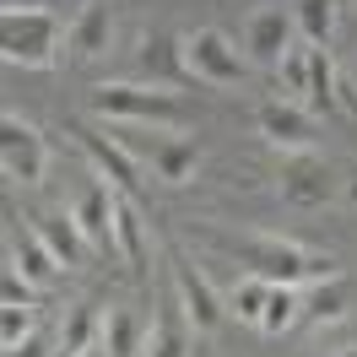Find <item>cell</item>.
I'll use <instances>...</instances> for the list:
<instances>
[{
	"label": "cell",
	"instance_id": "1",
	"mask_svg": "<svg viewBox=\"0 0 357 357\" xmlns=\"http://www.w3.org/2000/svg\"><path fill=\"white\" fill-rule=\"evenodd\" d=\"M217 249H227L244 271L266 276L271 287H303V282H331L335 276L331 255H314V249L287 244V238H217Z\"/></svg>",
	"mask_w": 357,
	"mask_h": 357
},
{
	"label": "cell",
	"instance_id": "2",
	"mask_svg": "<svg viewBox=\"0 0 357 357\" xmlns=\"http://www.w3.org/2000/svg\"><path fill=\"white\" fill-rule=\"evenodd\" d=\"M70 27H60V11H6L0 17V49H6V60L22 70H49L60 60V38H66Z\"/></svg>",
	"mask_w": 357,
	"mask_h": 357
},
{
	"label": "cell",
	"instance_id": "3",
	"mask_svg": "<svg viewBox=\"0 0 357 357\" xmlns=\"http://www.w3.org/2000/svg\"><path fill=\"white\" fill-rule=\"evenodd\" d=\"M92 109L103 119H119V125H157V130H178L184 125V109L174 98L157 87H141V82H103L92 92Z\"/></svg>",
	"mask_w": 357,
	"mask_h": 357
},
{
	"label": "cell",
	"instance_id": "4",
	"mask_svg": "<svg viewBox=\"0 0 357 357\" xmlns=\"http://www.w3.org/2000/svg\"><path fill=\"white\" fill-rule=\"evenodd\" d=\"M119 146L130 157H146L162 184H190V174L201 168V146H195V141H178V135L157 130V125H146V130H119Z\"/></svg>",
	"mask_w": 357,
	"mask_h": 357
},
{
	"label": "cell",
	"instance_id": "5",
	"mask_svg": "<svg viewBox=\"0 0 357 357\" xmlns=\"http://www.w3.org/2000/svg\"><path fill=\"white\" fill-rule=\"evenodd\" d=\"M184 66H190V76L206 82V87H233V82H244V76H249V54H238L227 33L201 27V33L184 38Z\"/></svg>",
	"mask_w": 357,
	"mask_h": 357
},
{
	"label": "cell",
	"instance_id": "6",
	"mask_svg": "<svg viewBox=\"0 0 357 357\" xmlns=\"http://www.w3.org/2000/svg\"><path fill=\"white\" fill-rule=\"evenodd\" d=\"M0 162H6V178H17V184H38L49 168V146L44 135L22 125L17 114H6L0 119Z\"/></svg>",
	"mask_w": 357,
	"mask_h": 357
},
{
	"label": "cell",
	"instance_id": "7",
	"mask_svg": "<svg viewBox=\"0 0 357 357\" xmlns=\"http://www.w3.org/2000/svg\"><path fill=\"white\" fill-rule=\"evenodd\" d=\"M174 287H178V309H184V319H190L201 335L222 325V298L211 292L206 271L195 266L190 255H174Z\"/></svg>",
	"mask_w": 357,
	"mask_h": 357
},
{
	"label": "cell",
	"instance_id": "8",
	"mask_svg": "<svg viewBox=\"0 0 357 357\" xmlns=\"http://www.w3.org/2000/svg\"><path fill=\"white\" fill-rule=\"evenodd\" d=\"M335 195V174L314 152H292L282 162V201L292 206H325Z\"/></svg>",
	"mask_w": 357,
	"mask_h": 357
},
{
	"label": "cell",
	"instance_id": "9",
	"mask_svg": "<svg viewBox=\"0 0 357 357\" xmlns=\"http://www.w3.org/2000/svg\"><path fill=\"white\" fill-rule=\"evenodd\" d=\"M260 135L271 146H282V152H309L314 146V114L303 103H292V98H276V103L260 109Z\"/></svg>",
	"mask_w": 357,
	"mask_h": 357
},
{
	"label": "cell",
	"instance_id": "10",
	"mask_svg": "<svg viewBox=\"0 0 357 357\" xmlns=\"http://www.w3.org/2000/svg\"><path fill=\"white\" fill-rule=\"evenodd\" d=\"M135 76L141 87H168V82H195L190 66H184V38H168V33H152L141 54H135Z\"/></svg>",
	"mask_w": 357,
	"mask_h": 357
},
{
	"label": "cell",
	"instance_id": "11",
	"mask_svg": "<svg viewBox=\"0 0 357 357\" xmlns=\"http://www.w3.org/2000/svg\"><path fill=\"white\" fill-rule=\"evenodd\" d=\"M70 135H76V146L98 162V174L114 178L119 190H135L141 178H135V157L119 146V135H103V130H87V125H70Z\"/></svg>",
	"mask_w": 357,
	"mask_h": 357
},
{
	"label": "cell",
	"instance_id": "12",
	"mask_svg": "<svg viewBox=\"0 0 357 357\" xmlns=\"http://www.w3.org/2000/svg\"><path fill=\"white\" fill-rule=\"evenodd\" d=\"M292 11H255L244 27V49H249V60H260V66H276L282 54L292 49Z\"/></svg>",
	"mask_w": 357,
	"mask_h": 357
},
{
	"label": "cell",
	"instance_id": "13",
	"mask_svg": "<svg viewBox=\"0 0 357 357\" xmlns=\"http://www.w3.org/2000/svg\"><path fill=\"white\" fill-rule=\"evenodd\" d=\"M70 33H66V44H70V54H76V60H92V54H103V49H109V6H103V0H82V6H76V17H70Z\"/></svg>",
	"mask_w": 357,
	"mask_h": 357
},
{
	"label": "cell",
	"instance_id": "14",
	"mask_svg": "<svg viewBox=\"0 0 357 357\" xmlns=\"http://www.w3.org/2000/svg\"><path fill=\"white\" fill-rule=\"evenodd\" d=\"M33 227H38V238L54 249V260H60L66 271L87 260L92 244H87V233L76 227V217H70V211H44V217H33Z\"/></svg>",
	"mask_w": 357,
	"mask_h": 357
},
{
	"label": "cell",
	"instance_id": "15",
	"mask_svg": "<svg viewBox=\"0 0 357 357\" xmlns=\"http://www.w3.org/2000/svg\"><path fill=\"white\" fill-rule=\"evenodd\" d=\"M11 266L22 271L33 287H49V282H54V276L66 271L60 260H54V249H49L44 238H38V227H33V233H22V227L11 233Z\"/></svg>",
	"mask_w": 357,
	"mask_h": 357
},
{
	"label": "cell",
	"instance_id": "16",
	"mask_svg": "<svg viewBox=\"0 0 357 357\" xmlns=\"http://www.w3.org/2000/svg\"><path fill=\"white\" fill-rule=\"evenodd\" d=\"M303 109L309 114L341 109V82H335V66H331V54H325V44L309 49V92H303Z\"/></svg>",
	"mask_w": 357,
	"mask_h": 357
},
{
	"label": "cell",
	"instance_id": "17",
	"mask_svg": "<svg viewBox=\"0 0 357 357\" xmlns=\"http://www.w3.org/2000/svg\"><path fill=\"white\" fill-rule=\"evenodd\" d=\"M114 249L125 255L130 271H146V227L135 217V206L125 201V190H119V201H114Z\"/></svg>",
	"mask_w": 357,
	"mask_h": 357
},
{
	"label": "cell",
	"instance_id": "18",
	"mask_svg": "<svg viewBox=\"0 0 357 357\" xmlns=\"http://www.w3.org/2000/svg\"><path fill=\"white\" fill-rule=\"evenodd\" d=\"M146 331H152V325H141L130 309H109L103 314V347H109V357L146 352Z\"/></svg>",
	"mask_w": 357,
	"mask_h": 357
},
{
	"label": "cell",
	"instance_id": "19",
	"mask_svg": "<svg viewBox=\"0 0 357 357\" xmlns=\"http://www.w3.org/2000/svg\"><path fill=\"white\" fill-rule=\"evenodd\" d=\"M190 319H184V309L178 314H162L152 331H146V352L141 357H190Z\"/></svg>",
	"mask_w": 357,
	"mask_h": 357
},
{
	"label": "cell",
	"instance_id": "20",
	"mask_svg": "<svg viewBox=\"0 0 357 357\" xmlns=\"http://www.w3.org/2000/svg\"><path fill=\"white\" fill-rule=\"evenodd\" d=\"M292 22H298V33H303V44H331L335 0H292Z\"/></svg>",
	"mask_w": 357,
	"mask_h": 357
},
{
	"label": "cell",
	"instance_id": "21",
	"mask_svg": "<svg viewBox=\"0 0 357 357\" xmlns=\"http://www.w3.org/2000/svg\"><path fill=\"white\" fill-rule=\"evenodd\" d=\"M98 335H103V314H98V303H76V314H70L66 331H60V352H66V357L87 352Z\"/></svg>",
	"mask_w": 357,
	"mask_h": 357
},
{
	"label": "cell",
	"instance_id": "22",
	"mask_svg": "<svg viewBox=\"0 0 357 357\" xmlns=\"http://www.w3.org/2000/svg\"><path fill=\"white\" fill-rule=\"evenodd\" d=\"M266 298H271V282H266V276H255V271H244V276L227 287V303H233V314H238V319H249V325H260Z\"/></svg>",
	"mask_w": 357,
	"mask_h": 357
},
{
	"label": "cell",
	"instance_id": "23",
	"mask_svg": "<svg viewBox=\"0 0 357 357\" xmlns=\"http://www.w3.org/2000/svg\"><path fill=\"white\" fill-rule=\"evenodd\" d=\"M298 319H303V298H298V287H271L266 314H260V331L282 335V331H292Z\"/></svg>",
	"mask_w": 357,
	"mask_h": 357
},
{
	"label": "cell",
	"instance_id": "24",
	"mask_svg": "<svg viewBox=\"0 0 357 357\" xmlns=\"http://www.w3.org/2000/svg\"><path fill=\"white\" fill-rule=\"evenodd\" d=\"M309 49L314 44H292L282 60H276V76H282V87H287L292 103H303V92H309Z\"/></svg>",
	"mask_w": 357,
	"mask_h": 357
},
{
	"label": "cell",
	"instance_id": "25",
	"mask_svg": "<svg viewBox=\"0 0 357 357\" xmlns=\"http://www.w3.org/2000/svg\"><path fill=\"white\" fill-rule=\"evenodd\" d=\"M303 314H309L314 325H335V319L347 314V287H341L335 276H331V282H319V292L303 303Z\"/></svg>",
	"mask_w": 357,
	"mask_h": 357
},
{
	"label": "cell",
	"instance_id": "26",
	"mask_svg": "<svg viewBox=\"0 0 357 357\" xmlns=\"http://www.w3.org/2000/svg\"><path fill=\"white\" fill-rule=\"evenodd\" d=\"M33 335V303H6L0 309V347H22Z\"/></svg>",
	"mask_w": 357,
	"mask_h": 357
},
{
	"label": "cell",
	"instance_id": "27",
	"mask_svg": "<svg viewBox=\"0 0 357 357\" xmlns=\"http://www.w3.org/2000/svg\"><path fill=\"white\" fill-rule=\"evenodd\" d=\"M33 292H38V287H33V282H27L22 271H17L11 260H6V303H33Z\"/></svg>",
	"mask_w": 357,
	"mask_h": 357
},
{
	"label": "cell",
	"instance_id": "28",
	"mask_svg": "<svg viewBox=\"0 0 357 357\" xmlns=\"http://www.w3.org/2000/svg\"><path fill=\"white\" fill-rule=\"evenodd\" d=\"M6 357H44V335H27L22 347H6Z\"/></svg>",
	"mask_w": 357,
	"mask_h": 357
},
{
	"label": "cell",
	"instance_id": "29",
	"mask_svg": "<svg viewBox=\"0 0 357 357\" xmlns=\"http://www.w3.org/2000/svg\"><path fill=\"white\" fill-rule=\"evenodd\" d=\"M76 357H109V347H87V352H76Z\"/></svg>",
	"mask_w": 357,
	"mask_h": 357
},
{
	"label": "cell",
	"instance_id": "30",
	"mask_svg": "<svg viewBox=\"0 0 357 357\" xmlns=\"http://www.w3.org/2000/svg\"><path fill=\"white\" fill-rule=\"evenodd\" d=\"M347 82H352V87H357V60H352V76H347Z\"/></svg>",
	"mask_w": 357,
	"mask_h": 357
},
{
	"label": "cell",
	"instance_id": "31",
	"mask_svg": "<svg viewBox=\"0 0 357 357\" xmlns=\"http://www.w3.org/2000/svg\"><path fill=\"white\" fill-rule=\"evenodd\" d=\"M341 357H357V347H347V352H341Z\"/></svg>",
	"mask_w": 357,
	"mask_h": 357
}]
</instances>
